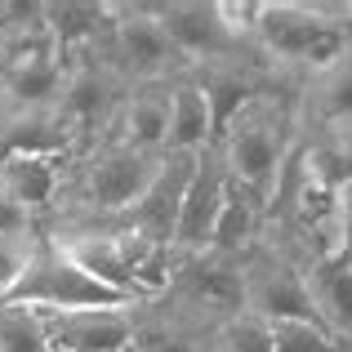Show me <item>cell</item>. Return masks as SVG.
<instances>
[{
  "label": "cell",
  "instance_id": "1",
  "mask_svg": "<svg viewBox=\"0 0 352 352\" xmlns=\"http://www.w3.org/2000/svg\"><path fill=\"white\" fill-rule=\"evenodd\" d=\"M352 50V5L335 0H263L254 54L303 85Z\"/></svg>",
  "mask_w": 352,
  "mask_h": 352
},
{
  "label": "cell",
  "instance_id": "2",
  "mask_svg": "<svg viewBox=\"0 0 352 352\" xmlns=\"http://www.w3.org/2000/svg\"><path fill=\"white\" fill-rule=\"evenodd\" d=\"M299 143H303L299 103H281L276 94L263 89L254 103L232 116V125L219 134L214 147L223 152V165L236 188L250 192L263 210H272L276 188L285 179V165L294 161Z\"/></svg>",
  "mask_w": 352,
  "mask_h": 352
},
{
  "label": "cell",
  "instance_id": "3",
  "mask_svg": "<svg viewBox=\"0 0 352 352\" xmlns=\"http://www.w3.org/2000/svg\"><path fill=\"white\" fill-rule=\"evenodd\" d=\"M161 174V156L156 152H138L129 143L103 138L89 147V156L80 161L72 197L76 206L89 214V223H116L125 219L138 201L147 197V188Z\"/></svg>",
  "mask_w": 352,
  "mask_h": 352
},
{
  "label": "cell",
  "instance_id": "4",
  "mask_svg": "<svg viewBox=\"0 0 352 352\" xmlns=\"http://www.w3.org/2000/svg\"><path fill=\"white\" fill-rule=\"evenodd\" d=\"M107 67L120 76V85H156V80L188 76V63L174 50L170 32L161 23V5H116V23L107 32Z\"/></svg>",
  "mask_w": 352,
  "mask_h": 352
},
{
  "label": "cell",
  "instance_id": "5",
  "mask_svg": "<svg viewBox=\"0 0 352 352\" xmlns=\"http://www.w3.org/2000/svg\"><path fill=\"white\" fill-rule=\"evenodd\" d=\"M241 281H245V312L272 326L276 321H321L308 290V263L276 241H258L241 258Z\"/></svg>",
  "mask_w": 352,
  "mask_h": 352
},
{
  "label": "cell",
  "instance_id": "6",
  "mask_svg": "<svg viewBox=\"0 0 352 352\" xmlns=\"http://www.w3.org/2000/svg\"><path fill=\"white\" fill-rule=\"evenodd\" d=\"M9 303H23V308H41V312H98V308H134L129 294L112 290V285L94 281L80 263H72L50 236L45 250L36 254L27 281L14 290Z\"/></svg>",
  "mask_w": 352,
  "mask_h": 352
},
{
  "label": "cell",
  "instance_id": "7",
  "mask_svg": "<svg viewBox=\"0 0 352 352\" xmlns=\"http://www.w3.org/2000/svg\"><path fill=\"white\" fill-rule=\"evenodd\" d=\"M161 23H165L174 50L183 54V63L192 72L258 58L250 45H241L232 36V27L223 23L219 0H170V5H161Z\"/></svg>",
  "mask_w": 352,
  "mask_h": 352
},
{
  "label": "cell",
  "instance_id": "8",
  "mask_svg": "<svg viewBox=\"0 0 352 352\" xmlns=\"http://www.w3.org/2000/svg\"><path fill=\"white\" fill-rule=\"evenodd\" d=\"M228 197H232V174L223 165V152L210 147V152H201L197 179H192L179 228H174V254L179 258H201L214 250V232H219Z\"/></svg>",
  "mask_w": 352,
  "mask_h": 352
},
{
  "label": "cell",
  "instance_id": "9",
  "mask_svg": "<svg viewBox=\"0 0 352 352\" xmlns=\"http://www.w3.org/2000/svg\"><path fill=\"white\" fill-rule=\"evenodd\" d=\"M197 165H201V156H192V152H165L161 174H156V183L147 188V197L138 201L125 219H116V223H129L147 241L174 250V228H179V214H183L192 179H197Z\"/></svg>",
  "mask_w": 352,
  "mask_h": 352
},
{
  "label": "cell",
  "instance_id": "10",
  "mask_svg": "<svg viewBox=\"0 0 352 352\" xmlns=\"http://www.w3.org/2000/svg\"><path fill=\"white\" fill-rule=\"evenodd\" d=\"M294 103H299L303 138L348 134L352 129V50L339 63H330L326 72H317L312 80H303Z\"/></svg>",
  "mask_w": 352,
  "mask_h": 352
},
{
  "label": "cell",
  "instance_id": "11",
  "mask_svg": "<svg viewBox=\"0 0 352 352\" xmlns=\"http://www.w3.org/2000/svg\"><path fill=\"white\" fill-rule=\"evenodd\" d=\"M170 112H174V80H156V85H129L116 112V143H129L138 152L165 156L170 147Z\"/></svg>",
  "mask_w": 352,
  "mask_h": 352
},
{
  "label": "cell",
  "instance_id": "12",
  "mask_svg": "<svg viewBox=\"0 0 352 352\" xmlns=\"http://www.w3.org/2000/svg\"><path fill=\"white\" fill-rule=\"evenodd\" d=\"M50 348L63 352H120L134 339L129 308H98V312H45Z\"/></svg>",
  "mask_w": 352,
  "mask_h": 352
},
{
  "label": "cell",
  "instance_id": "13",
  "mask_svg": "<svg viewBox=\"0 0 352 352\" xmlns=\"http://www.w3.org/2000/svg\"><path fill=\"white\" fill-rule=\"evenodd\" d=\"M219 143V120H214V103L210 89L197 72L174 80V112H170V147L165 152H210Z\"/></svg>",
  "mask_w": 352,
  "mask_h": 352
},
{
  "label": "cell",
  "instance_id": "14",
  "mask_svg": "<svg viewBox=\"0 0 352 352\" xmlns=\"http://www.w3.org/2000/svg\"><path fill=\"white\" fill-rule=\"evenodd\" d=\"M116 23V5H94V0H45V32H50L54 50L63 58L85 54L98 45H107V32Z\"/></svg>",
  "mask_w": 352,
  "mask_h": 352
},
{
  "label": "cell",
  "instance_id": "15",
  "mask_svg": "<svg viewBox=\"0 0 352 352\" xmlns=\"http://www.w3.org/2000/svg\"><path fill=\"white\" fill-rule=\"evenodd\" d=\"M308 290L317 317L339 339H352V254H330L308 263Z\"/></svg>",
  "mask_w": 352,
  "mask_h": 352
},
{
  "label": "cell",
  "instance_id": "16",
  "mask_svg": "<svg viewBox=\"0 0 352 352\" xmlns=\"http://www.w3.org/2000/svg\"><path fill=\"white\" fill-rule=\"evenodd\" d=\"M0 188L41 219L58 197V156H0Z\"/></svg>",
  "mask_w": 352,
  "mask_h": 352
},
{
  "label": "cell",
  "instance_id": "17",
  "mask_svg": "<svg viewBox=\"0 0 352 352\" xmlns=\"http://www.w3.org/2000/svg\"><path fill=\"white\" fill-rule=\"evenodd\" d=\"M263 223H267V210L258 206L250 192H241L232 183V197L223 206V219H219V232H214V250L210 254H223V258H245L250 250L263 241Z\"/></svg>",
  "mask_w": 352,
  "mask_h": 352
},
{
  "label": "cell",
  "instance_id": "18",
  "mask_svg": "<svg viewBox=\"0 0 352 352\" xmlns=\"http://www.w3.org/2000/svg\"><path fill=\"white\" fill-rule=\"evenodd\" d=\"M0 352H50V326L41 308L9 303L0 312Z\"/></svg>",
  "mask_w": 352,
  "mask_h": 352
},
{
  "label": "cell",
  "instance_id": "19",
  "mask_svg": "<svg viewBox=\"0 0 352 352\" xmlns=\"http://www.w3.org/2000/svg\"><path fill=\"white\" fill-rule=\"evenodd\" d=\"M41 250H45L41 228H23V232L0 236V290H5L9 299H14V290L27 281V272H32Z\"/></svg>",
  "mask_w": 352,
  "mask_h": 352
},
{
  "label": "cell",
  "instance_id": "20",
  "mask_svg": "<svg viewBox=\"0 0 352 352\" xmlns=\"http://www.w3.org/2000/svg\"><path fill=\"white\" fill-rule=\"evenodd\" d=\"M219 339H223V352H276L272 339V321L254 317V312H236L219 326Z\"/></svg>",
  "mask_w": 352,
  "mask_h": 352
},
{
  "label": "cell",
  "instance_id": "21",
  "mask_svg": "<svg viewBox=\"0 0 352 352\" xmlns=\"http://www.w3.org/2000/svg\"><path fill=\"white\" fill-rule=\"evenodd\" d=\"M272 339L276 352H339V335L321 321H276Z\"/></svg>",
  "mask_w": 352,
  "mask_h": 352
},
{
  "label": "cell",
  "instance_id": "22",
  "mask_svg": "<svg viewBox=\"0 0 352 352\" xmlns=\"http://www.w3.org/2000/svg\"><path fill=\"white\" fill-rule=\"evenodd\" d=\"M23 228H36V219L27 214V210L18 206V201L9 197L5 188H0V236H9V232H23Z\"/></svg>",
  "mask_w": 352,
  "mask_h": 352
},
{
  "label": "cell",
  "instance_id": "23",
  "mask_svg": "<svg viewBox=\"0 0 352 352\" xmlns=\"http://www.w3.org/2000/svg\"><path fill=\"white\" fill-rule=\"evenodd\" d=\"M5 308H9V294H5V290H0V312H5Z\"/></svg>",
  "mask_w": 352,
  "mask_h": 352
}]
</instances>
